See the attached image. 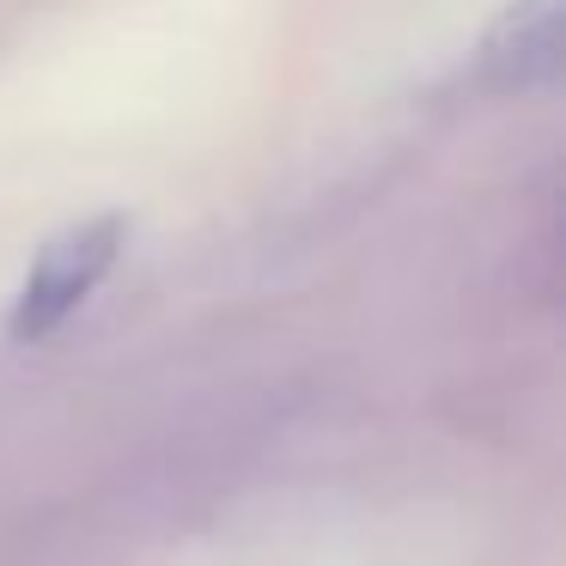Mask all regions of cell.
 Wrapping results in <instances>:
<instances>
[{
    "mask_svg": "<svg viewBox=\"0 0 566 566\" xmlns=\"http://www.w3.org/2000/svg\"><path fill=\"white\" fill-rule=\"evenodd\" d=\"M128 250V213H92V220H74L67 232H55L50 244H38L25 281H19L13 298V342H50L104 281L123 262Z\"/></svg>",
    "mask_w": 566,
    "mask_h": 566,
    "instance_id": "1",
    "label": "cell"
},
{
    "mask_svg": "<svg viewBox=\"0 0 566 566\" xmlns=\"http://www.w3.org/2000/svg\"><path fill=\"white\" fill-rule=\"evenodd\" d=\"M475 74L500 92H524L566 74V0H512L475 50Z\"/></svg>",
    "mask_w": 566,
    "mask_h": 566,
    "instance_id": "2",
    "label": "cell"
}]
</instances>
